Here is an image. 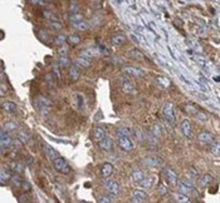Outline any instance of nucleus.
Returning a JSON list of instances; mask_svg holds the SVG:
<instances>
[{
	"label": "nucleus",
	"mask_w": 220,
	"mask_h": 203,
	"mask_svg": "<svg viewBox=\"0 0 220 203\" xmlns=\"http://www.w3.org/2000/svg\"><path fill=\"white\" fill-rule=\"evenodd\" d=\"M23 184L24 186H21L25 191H28V189H30V183H28V182H23Z\"/></svg>",
	"instance_id": "obj_51"
},
{
	"label": "nucleus",
	"mask_w": 220,
	"mask_h": 203,
	"mask_svg": "<svg viewBox=\"0 0 220 203\" xmlns=\"http://www.w3.org/2000/svg\"><path fill=\"white\" fill-rule=\"evenodd\" d=\"M195 60L199 63L200 66L205 68V69H209V68L211 66V63H210L205 57H203V55H195Z\"/></svg>",
	"instance_id": "obj_23"
},
{
	"label": "nucleus",
	"mask_w": 220,
	"mask_h": 203,
	"mask_svg": "<svg viewBox=\"0 0 220 203\" xmlns=\"http://www.w3.org/2000/svg\"><path fill=\"white\" fill-rule=\"evenodd\" d=\"M11 183L15 186V187H21V184H23V182H21V179L19 178V174H14L13 177H11Z\"/></svg>",
	"instance_id": "obj_41"
},
{
	"label": "nucleus",
	"mask_w": 220,
	"mask_h": 203,
	"mask_svg": "<svg viewBox=\"0 0 220 203\" xmlns=\"http://www.w3.org/2000/svg\"><path fill=\"white\" fill-rule=\"evenodd\" d=\"M98 203H111V198L108 196H101L98 198Z\"/></svg>",
	"instance_id": "obj_46"
},
{
	"label": "nucleus",
	"mask_w": 220,
	"mask_h": 203,
	"mask_svg": "<svg viewBox=\"0 0 220 203\" xmlns=\"http://www.w3.org/2000/svg\"><path fill=\"white\" fill-rule=\"evenodd\" d=\"M132 130L130 128H126V127H122L117 130V135H118V138L119 137H128V135H131Z\"/></svg>",
	"instance_id": "obj_31"
},
{
	"label": "nucleus",
	"mask_w": 220,
	"mask_h": 203,
	"mask_svg": "<svg viewBox=\"0 0 220 203\" xmlns=\"http://www.w3.org/2000/svg\"><path fill=\"white\" fill-rule=\"evenodd\" d=\"M65 40H67V38H65L63 34H58V35L54 38V44H57V45H59V47H62Z\"/></svg>",
	"instance_id": "obj_40"
},
{
	"label": "nucleus",
	"mask_w": 220,
	"mask_h": 203,
	"mask_svg": "<svg viewBox=\"0 0 220 203\" xmlns=\"http://www.w3.org/2000/svg\"><path fill=\"white\" fill-rule=\"evenodd\" d=\"M67 41H68V44H70V45H77V44H79L81 38H79L78 35H69V36L67 38Z\"/></svg>",
	"instance_id": "obj_38"
},
{
	"label": "nucleus",
	"mask_w": 220,
	"mask_h": 203,
	"mask_svg": "<svg viewBox=\"0 0 220 203\" xmlns=\"http://www.w3.org/2000/svg\"><path fill=\"white\" fill-rule=\"evenodd\" d=\"M43 14H44V16L48 18V19H52V18H53V16H52V13H51V11H48V10H44Z\"/></svg>",
	"instance_id": "obj_50"
},
{
	"label": "nucleus",
	"mask_w": 220,
	"mask_h": 203,
	"mask_svg": "<svg viewBox=\"0 0 220 203\" xmlns=\"http://www.w3.org/2000/svg\"><path fill=\"white\" fill-rule=\"evenodd\" d=\"M156 80H157L159 85H161L162 88H168L171 85V80L168 78H166V77H157Z\"/></svg>",
	"instance_id": "obj_29"
},
{
	"label": "nucleus",
	"mask_w": 220,
	"mask_h": 203,
	"mask_svg": "<svg viewBox=\"0 0 220 203\" xmlns=\"http://www.w3.org/2000/svg\"><path fill=\"white\" fill-rule=\"evenodd\" d=\"M211 182H213V176H210V174H203L198 179V183L200 187H208Z\"/></svg>",
	"instance_id": "obj_19"
},
{
	"label": "nucleus",
	"mask_w": 220,
	"mask_h": 203,
	"mask_svg": "<svg viewBox=\"0 0 220 203\" xmlns=\"http://www.w3.org/2000/svg\"><path fill=\"white\" fill-rule=\"evenodd\" d=\"M9 168L11 172H14L15 174H20L24 172V166L20 163V162H11L9 164Z\"/></svg>",
	"instance_id": "obj_22"
},
{
	"label": "nucleus",
	"mask_w": 220,
	"mask_h": 203,
	"mask_svg": "<svg viewBox=\"0 0 220 203\" xmlns=\"http://www.w3.org/2000/svg\"><path fill=\"white\" fill-rule=\"evenodd\" d=\"M13 144H14V147H15V148H19V147H20V146L23 144V142H21V141H20L19 138H18V139L13 141Z\"/></svg>",
	"instance_id": "obj_49"
},
{
	"label": "nucleus",
	"mask_w": 220,
	"mask_h": 203,
	"mask_svg": "<svg viewBox=\"0 0 220 203\" xmlns=\"http://www.w3.org/2000/svg\"><path fill=\"white\" fill-rule=\"evenodd\" d=\"M181 132L186 138H191L192 137V127H191V122L190 119H184L181 122Z\"/></svg>",
	"instance_id": "obj_11"
},
{
	"label": "nucleus",
	"mask_w": 220,
	"mask_h": 203,
	"mask_svg": "<svg viewBox=\"0 0 220 203\" xmlns=\"http://www.w3.org/2000/svg\"><path fill=\"white\" fill-rule=\"evenodd\" d=\"M154 183H155V178L154 177H145L143 180L140 182V187H142L145 189H149V188H151L154 186Z\"/></svg>",
	"instance_id": "obj_21"
},
{
	"label": "nucleus",
	"mask_w": 220,
	"mask_h": 203,
	"mask_svg": "<svg viewBox=\"0 0 220 203\" xmlns=\"http://www.w3.org/2000/svg\"><path fill=\"white\" fill-rule=\"evenodd\" d=\"M122 90L125 93H133L135 92V84L128 79H122Z\"/></svg>",
	"instance_id": "obj_17"
},
{
	"label": "nucleus",
	"mask_w": 220,
	"mask_h": 203,
	"mask_svg": "<svg viewBox=\"0 0 220 203\" xmlns=\"http://www.w3.org/2000/svg\"><path fill=\"white\" fill-rule=\"evenodd\" d=\"M93 137H94L96 141H98V142L103 141L105 138H107L106 137V130L102 127H96L94 130H93Z\"/></svg>",
	"instance_id": "obj_15"
},
{
	"label": "nucleus",
	"mask_w": 220,
	"mask_h": 203,
	"mask_svg": "<svg viewBox=\"0 0 220 203\" xmlns=\"http://www.w3.org/2000/svg\"><path fill=\"white\" fill-rule=\"evenodd\" d=\"M81 77V73H79V69H78V66L76 64H73L70 68H69V79L72 82H77Z\"/></svg>",
	"instance_id": "obj_14"
},
{
	"label": "nucleus",
	"mask_w": 220,
	"mask_h": 203,
	"mask_svg": "<svg viewBox=\"0 0 220 203\" xmlns=\"http://www.w3.org/2000/svg\"><path fill=\"white\" fill-rule=\"evenodd\" d=\"M147 193L142 189H137L132 193V197H131V203H145L147 201Z\"/></svg>",
	"instance_id": "obj_5"
},
{
	"label": "nucleus",
	"mask_w": 220,
	"mask_h": 203,
	"mask_svg": "<svg viewBox=\"0 0 220 203\" xmlns=\"http://www.w3.org/2000/svg\"><path fill=\"white\" fill-rule=\"evenodd\" d=\"M165 177H166V180L170 186L175 187L177 184V174L173 168H166L165 169Z\"/></svg>",
	"instance_id": "obj_6"
},
{
	"label": "nucleus",
	"mask_w": 220,
	"mask_h": 203,
	"mask_svg": "<svg viewBox=\"0 0 220 203\" xmlns=\"http://www.w3.org/2000/svg\"><path fill=\"white\" fill-rule=\"evenodd\" d=\"M16 123L15 122H7L4 125H3V128H2V130H4V132H7V133H9V132H11V130H14V129H16Z\"/></svg>",
	"instance_id": "obj_32"
},
{
	"label": "nucleus",
	"mask_w": 220,
	"mask_h": 203,
	"mask_svg": "<svg viewBox=\"0 0 220 203\" xmlns=\"http://www.w3.org/2000/svg\"><path fill=\"white\" fill-rule=\"evenodd\" d=\"M73 28H74L76 30H79V32H86L88 28H89V25H88V23L87 21H79V23H77V24H73Z\"/></svg>",
	"instance_id": "obj_28"
},
{
	"label": "nucleus",
	"mask_w": 220,
	"mask_h": 203,
	"mask_svg": "<svg viewBox=\"0 0 220 203\" xmlns=\"http://www.w3.org/2000/svg\"><path fill=\"white\" fill-rule=\"evenodd\" d=\"M13 144V139L10 138L9 133L2 130V135H0V146H2V150H4L5 148H9Z\"/></svg>",
	"instance_id": "obj_10"
},
{
	"label": "nucleus",
	"mask_w": 220,
	"mask_h": 203,
	"mask_svg": "<svg viewBox=\"0 0 220 203\" xmlns=\"http://www.w3.org/2000/svg\"><path fill=\"white\" fill-rule=\"evenodd\" d=\"M179 187H180L181 193H184V194H186V196H187V193H195V189H194L191 182H186V180H182V182H180Z\"/></svg>",
	"instance_id": "obj_13"
},
{
	"label": "nucleus",
	"mask_w": 220,
	"mask_h": 203,
	"mask_svg": "<svg viewBox=\"0 0 220 203\" xmlns=\"http://www.w3.org/2000/svg\"><path fill=\"white\" fill-rule=\"evenodd\" d=\"M162 114H164V118L167 123L170 124H174L175 123V114H174V104L173 103H166L164 105V109H162Z\"/></svg>",
	"instance_id": "obj_2"
},
{
	"label": "nucleus",
	"mask_w": 220,
	"mask_h": 203,
	"mask_svg": "<svg viewBox=\"0 0 220 203\" xmlns=\"http://www.w3.org/2000/svg\"><path fill=\"white\" fill-rule=\"evenodd\" d=\"M123 73L128 74V75H132V77H142L143 75V72L137 69V68H133V66H125L123 68Z\"/></svg>",
	"instance_id": "obj_18"
},
{
	"label": "nucleus",
	"mask_w": 220,
	"mask_h": 203,
	"mask_svg": "<svg viewBox=\"0 0 220 203\" xmlns=\"http://www.w3.org/2000/svg\"><path fill=\"white\" fill-rule=\"evenodd\" d=\"M142 163L147 167H159L162 164V159H160L159 157H155V155H149V157L143 158Z\"/></svg>",
	"instance_id": "obj_8"
},
{
	"label": "nucleus",
	"mask_w": 220,
	"mask_h": 203,
	"mask_svg": "<svg viewBox=\"0 0 220 203\" xmlns=\"http://www.w3.org/2000/svg\"><path fill=\"white\" fill-rule=\"evenodd\" d=\"M3 108L7 112H9V113H14L16 110V104L14 102H11V100H7V102L3 103Z\"/></svg>",
	"instance_id": "obj_27"
},
{
	"label": "nucleus",
	"mask_w": 220,
	"mask_h": 203,
	"mask_svg": "<svg viewBox=\"0 0 220 203\" xmlns=\"http://www.w3.org/2000/svg\"><path fill=\"white\" fill-rule=\"evenodd\" d=\"M77 9H78V5H77L76 3H72V5H70V10H72V11H76Z\"/></svg>",
	"instance_id": "obj_52"
},
{
	"label": "nucleus",
	"mask_w": 220,
	"mask_h": 203,
	"mask_svg": "<svg viewBox=\"0 0 220 203\" xmlns=\"http://www.w3.org/2000/svg\"><path fill=\"white\" fill-rule=\"evenodd\" d=\"M58 54H59L61 57H67V54H68V49H67V47H61L59 50H58Z\"/></svg>",
	"instance_id": "obj_47"
},
{
	"label": "nucleus",
	"mask_w": 220,
	"mask_h": 203,
	"mask_svg": "<svg viewBox=\"0 0 220 203\" xmlns=\"http://www.w3.org/2000/svg\"><path fill=\"white\" fill-rule=\"evenodd\" d=\"M103 187L107 191V193L111 196V197H117L118 193H119V186L116 180H112V179H106L105 183H103Z\"/></svg>",
	"instance_id": "obj_1"
},
{
	"label": "nucleus",
	"mask_w": 220,
	"mask_h": 203,
	"mask_svg": "<svg viewBox=\"0 0 220 203\" xmlns=\"http://www.w3.org/2000/svg\"><path fill=\"white\" fill-rule=\"evenodd\" d=\"M112 172H113V166H112L111 163H105V164L102 166V171H101V173H102V177H103V178L108 179V178L111 177Z\"/></svg>",
	"instance_id": "obj_20"
},
{
	"label": "nucleus",
	"mask_w": 220,
	"mask_h": 203,
	"mask_svg": "<svg viewBox=\"0 0 220 203\" xmlns=\"http://www.w3.org/2000/svg\"><path fill=\"white\" fill-rule=\"evenodd\" d=\"M9 179H11V176L9 174V172H8L7 169L2 168V171H0V182L4 184L7 180H9Z\"/></svg>",
	"instance_id": "obj_30"
},
{
	"label": "nucleus",
	"mask_w": 220,
	"mask_h": 203,
	"mask_svg": "<svg viewBox=\"0 0 220 203\" xmlns=\"http://www.w3.org/2000/svg\"><path fill=\"white\" fill-rule=\"evenodd\" d=\"M131 178H132V180L135 183H140L141 180H143V178H145V173L142 171H135L131 174Z\"/></svg>",
	"instance_id": "obj_25"
},
{
	"label": "nucleus",
	"mask_w": 220,
	"mask_h": 203,
	"mask_svg": "<svg viewBox=\"0 0 220 203\" xmlns=\"http://www.w3.org/2000/svg\"><path fill=\"white\" fill-rule=\"evenodd\" d=\"M98 55H101V52L97 48H86L81 52L79 57L86 58V59H92V58H97Z\"/></svg>",
	"instance_id": "obj_7"
},
{
	"label": "nucleus",
	"mask_w": 220,
	"mask_h": 203,
	"mask_svg": "<svg viewBox=\"0 0 220 203\" xmlns=\"http://www.w3.org/2000/svg\"><path fill=\"white\" fill-rule=\"evenodd\" d=\"M69 20L73 23V24H77V23H79V21H83V16L81 14H78V13H73L69 16Z\"/></svg>",
	"instance_id": "obj_35"
},
{
	"label": "nucleus",
	"mask_w": 220,
	"mask_h": 203,
	"mask_svg": "<svg viewBox=\"0 0 220 203\" xmlns=\"http://www.w3.org/2000/svg\"><path fill=\"white\" fill-rule=\"evenodd\" d=\"M53 72H54V75H56V78H61V72L58 70V65H53Z\"/></svg>",
	"instance_id": "obj_48"
},
{
	"label": "nucleus",
	"mask_w": 220,
	"mask_h": 203,
	"mask_svg": "<svg viewBox=\"0 0 220 203\" xmlns=\"http://www.w3.org/2000/svg\"><path fill=\"white\" fill-rule=\"evenodd\" d=\"M27 163L30 166V164L33 163V158H29V157H28V158H27Z\"/></svg>",
	"instance_id": "obj_54"
},
{
	"label": "nucleus",
	"mask_w": 220,
	"mask_h": 203,
	"mask_svg": "<svg viewBox=\"0 0 220 203\" xmlns=\"http://www.w3.org/2000/svg\"><path fill=\"white\" fill-rule=\"evenodd\" d=\"M210 152L214 157H220V143L219 142H215L213 143L211 148H210Z\"/></svg>",
	"instance_id": "obj_34"
},
{
	"label": "nucleus",
	"mask_w": 220,
	"mask_h": 203,
	"mask_svg": "<svg viewBox=\"0 0 220 203\" xmlns=\"http://www.w3.org/2000/svg\"><path fill=\"white\" fill-rule=\"evenodd\" d=\"M128 54L132 57V58H135V59H137V60H141V59H143V54L138 50V49H131L130 52H128Z\"/></svg>",
	"instance_id": "obj_37"
},
{
	"label": "nucleus",
	"mask_w": 220,
	"mask_h": 203,
	"mask_svg": "<svg viewBox=\"0 0 220 203\" xmlns=\"http://www.w3.org/2000/svg\"><path fill=\"white\" fill-rule=\"evenodd\" d=\"M58 64H59V66L65 68V66H68L69 60H68V58H67V57H59V59H58Z\"/></svg>",
	"instance_id": "obj_44"
},
{
	"label": "nucleus",
	"mask_w": 220,
	"mask_h": 203,
	"mask_svg": "<svg viewBox=\"0 0 220 203\" xmlns=\"http://www.w3.org/2000/svg\"><path fill=\"white\" fill-rule=\"evenodd\" d=\"M195 116H196V119H198V121H201V122H206V121L209 119V116L206 114L205 112H198Z\"/></svg>",
	"instance_id": "obj_43"
},
{
	"label": "nucleus",
	"mask_w": 220,
	"mask_h": 203,
	"mask_svg": "<svg viewBox=\"0 0 220 203\" xmlns=\"http://www.w3.org/2000/svg\"><path fill=\"white\" fill-rule=\"evenodd\" d=\"M184 110L187 113V114H196V113L199 112L192 104H184Z\"/></svg>",
	"instance_id": "obj_36"
},
{
	"label": "nucleus",
	"mask_w": 220,
	"mask_h": 203,
	"mask_svg": "<svg viewBox=\"0 0 220 203\" xmlns=\"http://www.w3.org/2000/svg\"><path fill=\"white\" fill-rule=\"evenodd\" d=\"M174 198L176 199V202L177 203H190V198L186 196V194H184V193H174Z\"/></svg>",
	"instance_id": "obj_26"
},
{
	"label": "nucleus",
	"mask_w": 220,
	"mask_h": 203,
	"mask_svg": "<svg viewBox=\"0 0 220 203\" xmlns=\"http://www.w3.org/2000/svg\"><path fill=\"white\" fill-rule=\"evenodd\" d=\"M51 28L53 30H61L62 29V25H61V23L59 21H51Z\"/></svg>",
	"instance_id": "obj_45"
},
{
	"label": "nucleus",
	"mask_w": 220,
	"mask_h": 203,
	"mask_svg": "<svg viewBox=\"0 0 220 203\" xmlns=\"http://www.w3.org/2000/svg\"><path fill=\"white\" fill-rule=\"evenodd\" d=\"M161 127H160V124H154L152 127H151V129H150V133L152 134V135H155L156 138H160V135H161Z\"/></svg>",
	"instance_id": "obj_33"
},
{
	"label": "nucleus",
	"mask_w": 220,
	"mask_h": 203,
	"mask_svg": "<svg viewBox=\"0 0 220 203\" xmlns=\"http://www.w3.org/2000/svg\"><path fill=\"white\" fill-rule=\"evenodd\" d=\"M100 148L103 149V150H110L112 147H113V141L111 138H105L103 141L100 142Z\"/></svg>",
	"instance_id": "obj_24"
},
{
	"label": "nucleus",
	"mask_w": 220,
	"mask_h": 203,
	"mask_svg": "<svg viewBox=\"0 0 220 203\" xmlns=\"http://www.w3.org/2000/svg\"><path fill=\"white\" fill-rule=\"evenodd\" d=\"M117 144L122 150H125V152H131L133 149V143L131 142V139L128 137H119L118 141H117Z\"/></svg>",
	"instance_id": "obj_4"
},
{
	"label": "nucleus",
	"mask_w": 220,
	"mask_h": 203,
	"mask_svg": "<svg viewBox=\"0 0 220 203\" xmlns=\"http://www.w3.org/2000/svg\"><path fill=\"white\" fill-rule=\"evenodd\" d=\"M44 152H45V155H47V158L49 161H52V162H54L57 158H59L61 155H59V153L52 147V146H49V144H44Z\"/></svg>",
	"instance_id": "obj_9"
},
{
	"label": "nucleus",
	"mask_w": 220,
	"mask_h": 203,
	"mask_svg": "<svg viewBox=\"0 0 220 203\" xmlns=\"http://www.w3.org/2000/svg\"><path fill=\"white\" fill-rule=\"evenodd\" d=\"M76 63H77L79 66H83V68H88V66L91 65L89 59H86V58H82V57H79V58L76 60Z\"/></svg>",
	"instance_id": "obj_39"
},
{
	"label": "nucleus",
	"mask_w": 220,
	"mask_h": 203,
	"mask_svg": "<svg viewBox=\"0 0 220 203\" xmlns=\"http://www.w3.org/2000/svg\"><path fill=\"white\" fill-rule=\"evenodd\" d=\"M53 167H54V169H56L57 172L63 173V174H68V173H69V171H70V168H69V166H68L67 161L64 159L63 157L57 158V159L53 162Z\"/></svg>",
	"instance_id": "obj_3"
},
{
	"label": "nucleus",
	"mask_w": 220,
	"mask_h": 203,
	"mask_svg": "<svg viewBox=\"0 0 220 203\" xmlns=\"http://www.w3.org/2000/svg\"><path fill=\"white\" fill-rule=\"evenodd\" d=\"M198 141H199L200 143L208 144V143L214 142V137H213V134H210L209 132H200V133L198 134Z\"/></svg>",
	"instance_id": "obj_12"
},
{
	"label": "nucleus",
	"mask_w": 220,
	"mask_h": 203,
	"mask_svg": "<svg viewBox=\"0 0 220 203\" xmlns=\"http://www.w3.org/2000/svg\"><path fill=\"white\" fill-rule=\"evenodd\" d=\"M126 41V35L125 34H122V33H117V34H113L112 38H111V43L113 45H122Z\"/></svg>",
	"instance_id": "obj_16"
},
{
	"label": "nucleus",
	"mask_w": 220,
	"mask_h": 203,
	"mask_svg": "<svg viewBox=\"0 0 220 203\" xmlns=\"http://www.w3.org/2000/svg\"><path fill=\"white\" fill-rule=\"evenodd\" d=\"M136 138H137V141H141V138H142V135H141V130H136Z\"/></svg>",
	"instance_id": "obj_53"
},
{
	"label": "nucleus",
	"mask_w": 220,
	"mask_h": 203,
	"mask_svg": "<svg viewBox=\"0 0 220 203\" xmlns=\"http://www.w3.org/2000/svg\"><path fill=\"white\" fill-rule=\"evenodd\" d=\"M18 138H19L23 143H27V142L29 141V138H30V135H29L27 132H23V130H21V132L19 133V135H18Z\"/></svg>",
	"instance_id": "obj_42"
}]
</instances>
